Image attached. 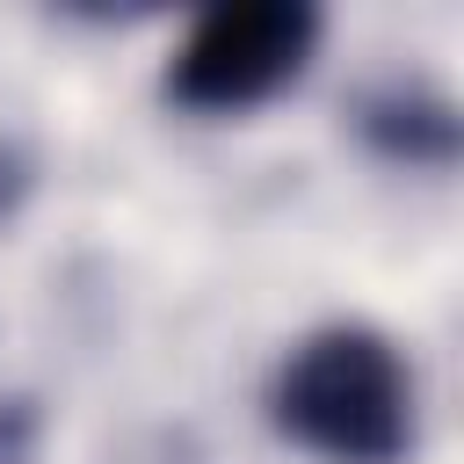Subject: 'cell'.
<instances>
[{
	"mask_svg": "<svg viewBox=\"0 0 464 464\" xmlns=\"http://www.w3.org/2000/svg\"><path fill=\"white\" fill-rule=\"evenodd\" d=\"M276 428L326 464H399L413 450V392L384 334L326 326L276 370Z\"/></svg>",
	"mask_w": 464,
	"mask_h": 464,
	"instance_id": "cell-1",
	"label": "cell"
},
{
	"mask_svg": "<svg viewBox=\"0 0 464 464\" xmlns=\"http://www.w3.org/2000/svg\"><path fill=\"white\" fill-rule=\"evenodd\" d=\"M319 44V14L304 0H246V7H210L174 65H167V94L181 109H203V116H232V109H254L268 102L276 87H290L304 72Z\"/></svg>",
	"mask_w": 464,
	"mask_h": 464,
	"instance_id": "cell-2",
	"label": "cell"
}]
</instances>
